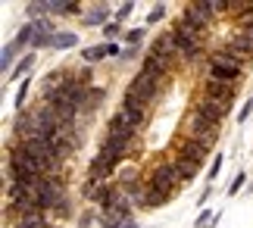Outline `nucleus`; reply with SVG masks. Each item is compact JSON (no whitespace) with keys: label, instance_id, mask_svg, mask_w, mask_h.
Wrapping results in <instances>:
<instances>
[{"label":"nucleus","instance_id":"obj_14","mask_svg":"<svg viewBox=\"0 0 253 228\" xmlns=\"http://www.w3.org/2000/svg\"><path fill=\"white\" fill-rule=\"evenodd\" d=\"M84 22L87 25H110V6L106 3H94V6H87L84 9Z\"/></svg>","mask_w":253,"mask_h":228},{"label":"nucleus","instance_id":"obj_23","mask_svg":"<svg viewBox=\"0 0 253 228\" xmlns=\"http://www.w3.org/2000/svg\"><path fill=\"white\" fill-rule=\"evenodd\" d=\"M16 228H47V225H44V213H32V216L16 219Z\"/></svg>","mask_w":253,"mask_h":228},{"label":"nucleus","instance_id":"obj_4","mask_svg":"<svg viewBox=\"0 0 253 228\" xmlns=\"http://www.w3.org/2000/svg\"><path fill=\"white\" fill-rule=\"evenodd\" d=\"M116 119H119V122H125V125H131L134 132H138V128L144 125V119H147V103H144L138 94L125 91L119 110H116Z\"/></svg>","mask_w":253,"mask_h":228},{"label":"nucleus","instance_id":"obj_6","mask_svg":"<svg viewBox=\"0 0 253 228\" xmlns=\"http://www.w3.org/2000/svg\"><path fill=\"white\" fill-rule=\"evenodd\" d=\"M181 182H184V178L178 175L175 163H157L153 172H150V187H157V191H163V194H172Z\"/></svg>","mask_w":253,"mask_h":228},{"label":"nucleus","instance_id":"obj_35","mask_svg":"<svg viewBox=\"0 0 253 228\" xmlns=\"http://www.w3.org/2000/svg\"><path fill=\"white\" fill-rule=\"evenodd\" d=\"M131 9H134V3H122V6H119V16H116V22L128 19V16H131Z\"/></svg>","mask_w":253,"mask_h":228},{"label":"nucleus","instance_id":"obj_30","mask_svg":"<svg viewBox=\"0 0 253 228\" xmlns=\"http://www.w3.org/2000/svg\"><path fill=\"white\" fill-rule=\"evenodd\" d=\"M100 100H103V91H100V88H91V94H87V110L100 106Z\"/></svg>","mask_w":253,"mask_h":228},{"label":"nucleus","instance_id":"obj_28","mask_svg":"<svg viewBox=\"0 0 253 228\" xmlns=\"http://www.w3.org/2000/svg\"><path fill=\"white\" fill-rule=\"evenodd\" d=\"M244 184H247V172H238V175H235V182L228 184V194L235 197V194H238V191H241V187H244Z\"/></svg>","mask_w":253,"mask_h":228},{"label":"nucleus","instance_id":"obj_2","mask_svg":"<svg viewBox=\"0 0 253 228\" xmlns=\"http://www.w3.org/2000/svg\"><path fill=\"white\" fill-rule=\"evenodd\" d=\"M175 38H178V50H181V59H197L200 56V47H203V32L194 22H188V19H175L172 25Z\"/></svg>","mask_w":253,"mask_h":228},{"label":"nucleus","instance_id":"obj_18","mask_svg":"<svg viewBox=\"0 0 253 228\" xmlns=\"http://www.w3.org/2000/svg\"><path fill=\"white\" fill-rule=\"evenodd\" d=\"M113 169H116V163H110L106 156L97 153V156H94V163H91V178H100V182H106V178L113 175Z\"/></svg>","mask_w":253,"mask_h":228},{"label":"nucleus","instance_id":"obj_20","mask_svg":"<svg viewBox=\"0 0 253 228\" xmlns=\"http://www.w3.org/2000/svg\"><path fill=\"white\" fill-rule=\"evenodd\" d=\"M175 169H178V175L184 178V182H188V178H194V175H197V169H200V166L197 163H191V160H184V156H175Z\"/></svg>","mask_w":253,"mask_h":228},{"label":"nucleus","instance_id":"obj_13","mask_svg":"<svg viewBox=\"0 0 253 228\" xmlns=\"http://www.w3.org/2000/svg\"><path fill=\"white\" fill-rule=\"evenodd\" d=\"M210 66H212V69H225V72H238V75H241V66H244V63H241L238 56L225 53V50H216V53L210 56Z\"/></svg>","mask_w":253,"mask_h":228},{"label":"nucleus","instance_id":"obj_26","mask_svg":"<svg viewBox=\"0 0 253 228\" xmlns=\"http://www.w3.org/2000/svg\"><path fill=\"white\" fill-rule=\"evenodd\" d=\"M219 219V213H212V210H203L200 216H197V222H194V225H197V228H210L212 222H216Z\"/></svg>","mask_w":253,"mask_h":228},{"label":"nucleus","instance_id":"obj_27","mask_svg":"<svg viewBox=\"0 0 253 228\" xmlns=\"http://www.w3.org/2000/svg\"><path fill=\"white\" fill-rule=\"evenodd\" d=\"M16 53H19V47L9 41V44L3 47V72H9V63H13V56H16Z\"/></svg>","mask_w":253,"mask_h":228},{"label":"nucleus","instance_id":"obj_12","mask_svg":"<svg viewBox=\"0 0 253 228\" xmlns=\"http://www.w3.org/2000/svg\"><path fill=\"white\" fill-rule=\"evenodd\" d=\"M207 153H210V147H203L197 141H188V137H181L178 141V156H184V160H191V163H203L207 160Z\"/></svg>","mask_w":253,"mask_h":228},{"label":"nucleus","instance_id":"obj_31","mask_svg":"<svg viewBox=\"0 0 253 228\" xmlns=\"http://www.w3.org/2000/svg\"><path fill=\"white\" fill-rule=\"evenodd\" d=\"M219 169H222V153H216V160H212L210 172H207V178H210V182H216V178H219Z\"/></svg>","mask_w":253,"mask_h":228},{"label":"nucleus","instance_id":"obj_29","mask_svg":"<svg viewBox=\"0 0 253 228\" xmlns=\"http://www.w3.org/2000/svg\"><path fill=\"white\" fill-rule=\"evenodd\" d=\"M28 85H32L28 78L19 85V91H16V110H22V103H25V97H28Z\"/></svg>","mask_w":253,"mask_h":228},{"label":"nucleus","instance_id":"obj_3","mask_svg":"<svg viewBox=\"0 0 253 228\" xmlns=\"http://www.w3.org/2000/svg\"><path fill=\"white\" fill-rule=\"evenodd\" d=\"M231 97L235 94H207V91H200L197 100H194V110H197L200 116L212 119V122H219V119L231 110Z\"/></svg>","mask_w":253,"mask_h":228},{"label":"nucleus","instance_id":"obj_25","mask_svg":"<svg viewBox=\"0 0 253 228\" xmlns=\"http://www.w3.org/2000/svg\"><path fill=\"white\" fill-rule=\"evenodd\" d=\"M82 56H84V63H97V59L106 56V44H100V47H87V50H82Z\"/></svg>","mask_w":253,"mask_h":228},{"label":"nucleus","instance_id":"obj_21","mask_svg":"<svg viewBox=\"0 0 253 228\" xmlns=\"http://www.w3.org/2000/svg\"><path fill=\"white\" fill-rule=\"evenodd\" d=\"M32 66H35V53H25V56L16 63V69L9 72V78H22V82H25V75H28V69H32Z\"/></svg>","mask_w":253,"mask_h":228},{"label":"nucleus","instance_id":"obj_38","mask_svg":"<svg viewBox=\"0 0 253 228\" xmlns=\"http://www.w3.org/2000/svg\"><path fill=\"white\" fill-rule=\"evenodd\" d=\"M116 53H119V44H116V41H106V56H116Z\"/></svg>","mask_w":253,"mask_h":228},{"label":"nucleus","instance_id":"obj_11","mask_svg":"<svg viewBox=\"0 0 253 228\" xmlns=\"http://www.w3.org/2000/svg\"><path fill=\"white\" fill-rule=\"evenodd\" d=\"M150 53H160V56H166V59L181 56V50H178V38H175L172 28H169V32H163V35H157V41H153Z\"/></svg>","mask_w":253,"mask_h":228},{"label":"nucleus","instance_id":"obj_34","mask_svg":"<svg viewBox=\"0 0 253 228\" xmlns=\"http://www.w3.org/2000/svg\"><path fill=\"white\" fill-rule=\"evenodd\" d=\"M119 32H122V22H110V25L103 28V35H106V38H116Z\"/></svg>","mask_w":253,"mask_h":228},{"label":"nucleus","instance_id":"obj_8","mask_svg":"<svg viewBox=\"0 0 253 228\" xmlns=\"http://www.w3.org/2000/svg\"><path fill=\"white\" fill-rule=\"evenodd\" d=\"M38 191H41V197H38V206L41 210H53L56 203L63 200V182L60 178H41V184H38Z\"/></svg>","mask_w":253,"mask_h":228},{"label":"nucleus","instance_id":"obj_7","mask_svg":"<svg viewBox=\"0 0 253 228\" xmlns=\"http://www.w3.org/2000/svg\"><path fill=\"white\" fill-rule=\"evenodd\" d=\"M128 91L131 94H138L144 103H157V97H160V82L157 78H150V75H144V72H138L131 78V85H128Z\"/></svg>","mask_w":253,"mask_h":228},{"label":"nucleus","instance_id":"obj_33","mask_svg":"<svg viewBox=\"0 0 253 228\" xmlns=\"http://www.w3.org/2000/svg\"><path fill=\"white\" fill-rule=\"evenodd\" d=\"M125 41H128V44H138V41H144V32H141V28H131V32L125 35Z\"/></svg>","mask_w":253,"mask_h":228},{"label":"nucleus","instance_id":"obj_5","mask_svg":"<svg viewBox=\"0 0 253 228\" xmlns=\"http://www.w3.org/2000/svg\"><path fill=\"white\" fill-rule=\"evenodd\" d=\"M225 9H228V3H188L184 6V19L194 22L200 32H207L216 22V13H225Z\"/></svg>","mask_w":253,"mask_h":228},{"label":"nucleus","instance_id":"obj_16","mask_svg":"<svg viewBox=\"0 0 253 228\" xmlns=\"http://www.w3.org/2000/svg\"><path fill=\"white\" fill-rule=\"evenodd\" d=\"M84 197L94 203H106V197H110V187H106V182H100V178H91V182L84 184Z\"/></svg>","mask_w":253,"mask_h":228},{"label":"nucleus","instance_id":"obj_9","mask_svg":"<svg viewBox=\"0 0 253 228\" xmlns=\"http://www.w3.org/2000/svg\"><path fill=\"white\" fill-rule=\"evenodd\" d=\"M106 213H110V219H119V222H128V210H131V200L125 197V191L119 187V191H110V197H106Z\"/></svg>","mask_w":253,"mask_h":228},{"label":"nucleus","instance_id":"obj_36","mask_svg":"<svg viewBox=\"0 0 253 228\" xmlns=\"http://www.w3.org/2000/svg\"><path fill=\"white\" fill-rule=\"evenodd\" d=\"M53 213H60V216H66V213H69V200H66V197H63V200H60V203L53 206Z\"/></svg>","mask_w":253,"mask_h":228},{"label":"nucleus","instance_id":"obj_39","mask_svg":"<svg viewBox=\"0 0 253 228\" xmlns=\"http://www.w3.org/2000/svg\"><path fill=\"white\" fill-rule=\"evenodd\" d=\"M125 228H138V225H134V222H125Z\"/></svg>","mask_w":253,"mask_h":228},{"label":"nucleus","instance_id":"obj_24","mask_svg":"<svg viewBox=\"0 0 253 228\" xmlns=\"http://www.w3.org/2000/svg\"><path fill=\"white\" fill-rule=\"evenodd\" d=\"M169 200V194H163V191H157V187H150L147 191V200H144V206H163Z\"/></svg>","mask_w":253,"mask_h":228},{"label":"nucleus","instance_id":"obj_32","mask_svg":"<svg viewBox=\"0 0 253 228\" xmlns=\"http://www.w3.org/2000/svg\"><path fill=\"white\" fill-rule=\"evenodd\" d=\"M163 16H166V6H163V3H157V6H153L150 9V16H147V22H160V19Z\"/></svg>","mask_w":253,"mask_h":228},{"label":"nucleus","instance_id":"obj_10","mask_svg":"<svg viewBox=\"0 0 253 228\" xmlns=\"http://www.w3.org/2000/svg\"><path fill=\"white\" fill-rule=\"evenodd\" d=\"M169 69H172V59L160 56V53H147L144 63H141V72L150 75V78H157V82H163V78L169 75Z\"/></svg>","mask_w":253,"mask_h":228},{"label":"nucleus","instance_id":"obj_37","mask_svg":"<svg viewBox=\"0 0 253 228\" xmlns=\"http://www.w3.org/2000/svg\"><path fill=\"white\" fill-rule=\"evenodd\" d=\"M253 113V97H250V100H247V106H244V110H241V119H238V122H247V116Z\"/></svg>","mask_w":253,"mask_h":228},{"label":"nucleus","instance_id":"obj_19","mask_svg":"<svg viewBox=\"0 0 253 228\" xmlns=\"http://www.w3.org/2000/svg\"><path fill=\"white\" fill-rule=\"evenodd\" d=\"M75 44H79V35L75 32H56L50 47H56V50H69V47H75Z\"/></svg>","mask_w":253,"mask_h":228},{"label":"nucleus","instance_id":"obj_17","mask_svg":"<svg viewBox=\"0 0 253 228\" xmlns=\"http://www.w3.org/2000/svg\"><path fill=\"white\" fill-rule=\"evenodd\" d=\"M106 137H113V141H122V144H128L131 137H134V128L131 125H125V122H119V119L113 116V122H110V135Z\"/></svg>","mask_w":253,"mask_h":228},{"label":"nucleus","instance_id":"obj_15","mask_svg":"<svg viewBox=\"0 0 253 228\" xmlns=\"http://www.w3.org/2000/svg\"><path fill=\"white\" fill-rule=\"evenodd\" d=\"M125 153H128V144H122V141H113V137H106V141L100 144V156H106L110 163H119Z\"/></svg>","mask_w":253,"mask_h":228},{"label":"nucleus","instance_id":"obj_22","mask_svg":"<svg viewBox=\"0 0 253 228\" xmlns=\"http://www.w3.org/2000/svg\"><path fill=\"white\" fill-rule=\"evenodd\" d=\"M207 78H210V82H225V85H235L241 75H238V72H225V69H212V66H210Z\"/></svg>","mask_w":253,"mask_h":228},{"label":"nucleus","instance_id":"obj_1","mask_svg":"<svg viewBox=\"0 0 253 228\" xmlns=\"http://www.w3.org/2000/svg\"><path fill=\"white\" fill-rule=\"evenodd\" d=\"M181 135L188 137V141H197L203 147H212V144H216V137H219V122H212V119L200 116L197 110H191L188 116H184V122H181Z\"/></svg>","mask_w":253,"mask_h":228}]
</instances>
